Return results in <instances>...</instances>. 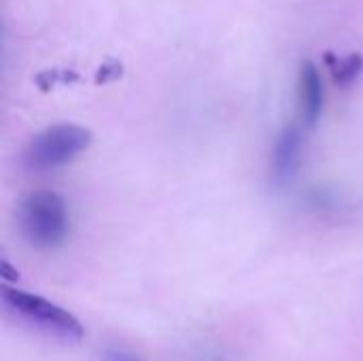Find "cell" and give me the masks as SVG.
I'll return each mask as SVG.
<instances>
[{
  "label": "cell",
  "mask_w": 363,
  "mask_h": 361,
  "mask_svg": "<svg viewBox=\"0 0 363 361\" xmlns=\"http://www.w3.org/2000/svg\"><path fill=\"white\" fill-rule=\"evenodd\" d=\"M104 361H138L136 357L123 353V351H106L104 353Z\"/></svg>",
  "instance_id": "9c48e42d"
},
{
  "label": "cell",
  "mask_w": 363,
  "mask_h": 361,
  "mask_svg": "<svg viewBox=\"0 0 363 361\" xmlns=\"http://www.w3.org/2000/svg\"><path fill=\"white\" fill-rule=\"evenodd\" d=\"M323 79L313 60H304L298 72V109L304 128H315L323 113Z\"/></svg>",
  "instance_id": "5b68a950"
},
{
  "label": "cell",
  "mask_w": 363,
  "mask_h": 361,
  "mask_svg": "<svg viewBox=\"0 0 363 361\" xmlns=\"http://www.w3.org/2000/svg\"><path fill=\"white\" fill-rule=\"evenodd\" d=\"M325 66L330 68V74L336 85L347 87L353 81L359 79L363 72V55L362 53H349V55H336L334 51H328L323 55Z\"/></svg>",
  "instance_id": "8992f818"
},
{
  "label": "cell",
  "mask_w": 363,
  "mask_h": 361,
  "mask_svg": "<svg viewBox=\"0 0 363 361\" xmlns=\"http://www.w3.org/2000/svg\"><path fill=\"white\" fill-rule=\"evenodd\" d=\"M0 298H2V304L11 313H15L23 321H28L53 336L68 338V340H79L83 336V326L79 323V319L72 313H68L66 309L57 306L55 302H51L43 296L30 294L23 289L2 287Z\"/></svg>",
  "instance_id": "3957f363"
},
{
  "label": "cell",
  "mask_w": 363,
  "mask_h": 361,
  "mask_svg": "<svg viewBox=\"0 0 363 361\" xmlns=\"http://www.w3.org/2000/svg\"><path fill=\"white\" fill-rule=\"evenodd\" d=\"M34 81L38 83V87L43 91H47V89L55 87L57 83H77V81H81V74L74 72V70L55 68V70H43V72H38Z\"/></svg>",
  "instance_id": "52a82bcc"
},
{
  "label": "cell",
  "mask_w": 363,
  "mask_h": 361,
  "mask_svg": "<svg viewBox=\"0 0 363 361\" xmlns=\"http://www.w3.org/2000/svg\"><path fill=\"white\" fill-rule=\"evenodd\" d=\"M94 136L77 123H55L38 132L23 151V164L30 170L47 172L70 164L89 149Z\"/></svg>",
  "instance_id": "7a4b0ae2"
},
{
  "label": "cell",
  "mask_w": 363,
  "mask_h": 361,
  "mask_svg": "<svg viewBox=\"0 0 363 361\" xmlns=\"http://www.w3.org/2000/svg\"><path fill=\"white\" fill-rule=\"evenodd\" d=\"M19 228L32 247L40 251L57 249L70 230L64 198L51 189L32 191L19 206Z\"/></svg>",
  "instance_id": "6da1fadb"
},
{
  "label": "cell",
  "mask_w": 363,
  "mask_h": 361,
  "mask_svg": "<svg viewBox=\"0 0 363 361\" xmlns=\"http://www.w3.org/2000/svg\"><path fill=\"white\" fill-rule=\"evenodd\" d=\"M121 77V64L117 60H111V62H104L96 74V83H106V81H115Z\"/></svg>",
  "instance_id": "ba28073f"
},
{
  "label": "cell",
  "mask_w": 363,
  "mask_h": 361,
  "mask_svg": "<svg viewBox=\"0 0 363 361\" xmlns=\"http://www.w3.org/2000/svg\"><path fill=\"white\" fill-rule=\"evenodd\" d=\"M304 126H287L279 136H277V143H274V149H272V179L274 183L279 185H285L289 183L298 168H300V162H302V149H304V132H302Z\"/></svg>",
  "instance_id": "277c9868"
}]
</instances>
